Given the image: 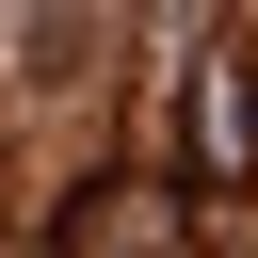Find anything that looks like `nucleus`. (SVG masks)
<instances>
[{"label": "nucleus", "mask_w": 258, "mask_h": 258, "mask_svg": "<svg viewBox=\"0 0 258 258\" xmlns=\"http://www.w3.org/2000/svg\"><path fill=\"white\" fill-rule=\"evenodd\" d=\"M177 161H194V194H242L258 177V48H210L194 64V145Z\"/></svg>", "instance_id": "nucleus-1"}]
</instances>
